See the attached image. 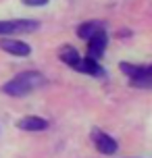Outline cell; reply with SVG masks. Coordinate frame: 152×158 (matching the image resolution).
<instances>
[{"label": "cell", "mask_w": 152, "mask_h": 158, "mask_svg": "<svg viewBox=\"0 0 152 158\" xmlns=\"http://www.w3.org/2000/svg\"><path fill=\"white\" fill-rule=\"evenodd\" d=\"M46 83V77L42 73H36V71H25L21 75L13 77L11 81H6L4 85L0 87L2 94L6 96H13V98H23V96L32 94L33 89H38Z\"/></svg>", "instance_id": "6da1fadb"}, {"label": "cell", "mask_w": 152, "mask_h": 158, "mask_svg": "<svg viewBox=\"0 0 152 158\" xmlns=\"http://www.w3.org/2000/svg\"><path fill=\"white\" fill-rule=\"evenodd\" d=\"M121 71L129 77V85L133 87H152V64L137 63H121Z\"/></svg>", "instance_id": "7a4b0ae2"}, {"label": "cell", "mask_w": 152, "mask_h": 158, "mask_svg": "<svg viewBox=\"0 0 152 158\" xmlns=\"http://www.w3.org/2000/svg\"><path fill=\"white\" fill-rule=\"evenodd\" d=\"M40 27L33 19H11V21H0V35H13V33H32Z\"/></svg>", "instance_id": "3957f363"}, {"label": "cell", "mask_w": 152, "mask_h": 158, "mask_svg": "<svg viewBox=\"0 0 152 158\" xmlns=\"http://www.w3.org/2000/svg\"><path fill=\"white\" fill-rule=\"evenodd\" d=\"M92 142H94V146H96V150L102 152V154H106V156H111V154H115V152L119 150L117 139L111 137L108 133H104L102 129H94V131H92Z\"/></svg>", "instance_id": "277c9868"}, {"label": "cell", "mask_w": 152, "mask_h": 158, "mask_svg": "<svg viewBox=\"0 0 152 158\" xmlns=\"http://www.w3.org/2000/svg\"><path fill=\"white\" fill-rule=\"evenodd\" d=\"M88 42V46H86V52L90 56V58H94V60H98L100 56L104 54V50H106V44H108V35H106V29H102V31H98L96 35H92L90 40H86Z\"/></svg>", "instance_id": "5b68a950"}, {"label": "cell", "mask_w": 152, "mask_h": 158, "mask_svg": "<svg viewBox=\"0 0 152 158\" xmlns=\"http://www.w3.org/2000/svg\"><path fill=\"white\" fill-rule=\"evenodd\" d=\"M0 50H4V52H8L13 56H29L32 54V46L29 44H25L21 40L6 38V35L0 40Z\"/></svg>", "instance_id": "8992f818"}, {"label": "cell", "mask_w": 152, "mask_h": 158, "mask_svg": "<svg viewBox=\"0 0 152 158\" xmlns=\"http://www.w3.org/2000/svg\"><path fill=\"white\" fill-rule=\"evenodd\" d=\"M75 71L86 73V75H92V77H104V75H106L104 69H102V64L98 63V60H94V58H90V56H83V58H81Z\"/></svg>", "instance_id": "52a82bcc"}, {"label": "cell", "mask_w": 152, "mask_h": 158, "mask_svg": "<svg viewBox=\"0 0 152 158\" xmlns=\"http://www.w3.org/2000/svg\"><path fill=\"white\" fill-rule=\"evenodd\" d=\"M15 125L23 131H44V129H48V121L42 117H23Z\"/></svg>", "instance_id": "ba28073f"}, {"label": "cell", "mask_w": 152, "mask_h": 158, "mask_svg": "<svg viewBox=\"0 0 152 158\" xmlns=\"http://www.w3.org/2000/svg\"><path fill=\"white\" fill-rule=\"evenodd\" d=\"M58 58H61V60H63L67 67H71V69H77V64H79V60H81L79 52H77V50H75L71 44H65V46H61V50H58Z\"/></svg>", "instance_id": "9c48e42d"}, {"label": "cell", "mask_w": 152, "mask_h": 158, "mask_svg": "<svg viewBox=\"0 0 152 158\" xmlns=\"http://www.w3.org/2000/svg\"><path fill=\"white\" fill-rule=\"evenodd\" d=\"M102 29H106L102 21H86V23H81L79 27H77V35H79L81 40H90L92 35H96V33L102 31Z\"/></svg>", "instance_id": "30bf717a"}, {"label": "cell", "mask_w": 152, "mask_h": 158, "mask_svg": "<svg viewBox=\"0 0 152 158\" xmlns=\"http://www.w3.org/2000/svg\"><path fill=\"white\" fill-rule=\"evenodd\" d=\"M50 0H23L25 6H44V4H48Z\"/></svg>", "instance_id": "8fae6325"}]
</instances>
